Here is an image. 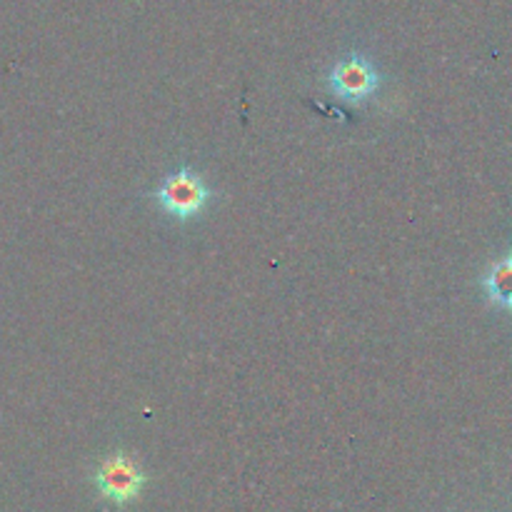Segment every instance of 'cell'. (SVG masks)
<instances>
[{
	"label": "cell",
	"instance_id": "cell-1",
	"mask_svg": "<svg viewBox=\"0 0 512 512\" xmlns=\"http://www.w3.org/2000/svg\"><path fill=\"white\" fill-rule=\"evenodd\" d=\"M155 200L173 218L190 220L203 213L205 205L210 203V188L198 173L183 165L160 183V188L155 190Z\"/></svg>",
	"mask_w": 512,
	"mask_h": 512
},
{
	"label": "cell",
	"instance_id": "cell-2",
	"mask_svg": "<svg viewBox=\"0 0 512 512\" xmlns=\"http://www.w3.org/2000/svg\"><path fill=\"white\" fill-rule=\"evenodd\" d=\"M145 483H148V478H145L138 460L125 453L108 455L95 470V488L100 490L105 500L115 505L135 503L143 493Z\"/></svg>",
	"mask_w": 512,
	"mask_h": 512
},
{
	"label": "cell",
	"instance_id": "cell-3",
	"mask_svg": "<svg viewBox=\"0 0 512 512\" xmlns=\"http://www.w3.org/2000/svg\"><path fill=\"white\" fill-rule=\"evenodd\" d=\"M380 88V70L370 58L360 53L345 55L343 60L330 68L328 90L338 98L350 100V103H363L375 90Z\"/></svg>",
	"mask_w": 512,
	"mask_h": 512
},
{
	"label": "cell",
	"instance_id": "cell-4",
	"mask_svg": "<svg viewBox=\"0 0 512 512\" xmlns=\"http://www.w3.org/2000/svg\"><path fill=\"white\" fill-rule=\"evenodd\" d=\"M483 285L485 293H488V298L493 300L495 305L512 310V255L510 258L498 260V263L488 270Z\"/></svg>",
	"mask_w": 512,
	"mask_h": 512
}]
</instances>
